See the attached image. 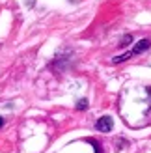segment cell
<instances>
[{"label":"cell","instance_id":"3957f363","mask_svg":"<svg viewBox=\"0 0 151 153\" xmlns=\"http://www.w3.org/2000/svg\"><path fill=\"white\" fill-rule=\"evenodd\" d=\"M131 41H132V36L131 34L129 36H123L121 41H119V47H127V45H131Z\"/></svg>","mask_w":151,"mask_h":153},{"label":"cell","instance_id":"277c9868","mask_svg":"<svg viewBox=\"0 0 151 153\" xmlns=\"http://www.w3.org/2000/svg\"><path fill=\"white\" fill-rule=\"evenodd\" d=\"M86 108H88V101L86 99H80L77 103V110H86Z\"/></svg>","mask_w":151,"mask_h":153},{"label":"cell","instance_id":"6da1fadb","mask_svg":"<svg viewBox=\"0 0 151 153\" xmlns=\"http://www.w3.org/2000/svg\"><path fill=\"white\" fill-rule=\"evenodd\" d=\"M149 47H151V41H149V39H140L131 51H127L125 54H121V56H118V58L112 60V64H121V62H125V60H129V58H132V56H138V54H142L144 51H147Z\"/></svg>","mask_w":151,"mask_h":153},{"label":"cell","instance_id":"5b68a950","mask_svg":"<svg viewBox=\"0 0 151 153\" xmlns=\"http://www.w3.org/2000/svg\"><path fill=\"white\" fill-rule=\"evenodd\" d=\"M2 125H4V120H2V118H0V127H2Z\"/></svg>","mask_w":151,"mask_h":153},{"label":"cell","instance_id":"7a4b0ae2","mask_svg":"<svg viewBox=\"0 0 151 153\" xmlns=\"http://www.w3.org/2000/svg\"><path fill=\"white\" fill-rule=\"evenodd\" d=\"M112 127H114V123H112V118L110 116H103V118L97 120V123H95V129L99 133H110Z\"/></svg>","mask_w":151,"mask_h":153}]
</instances>
